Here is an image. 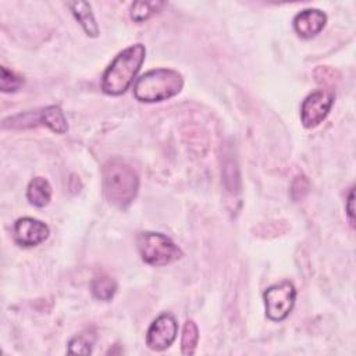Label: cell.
I'll use <instances>...</instances> for the list:
<instances>
[{"instance_id": "2e32d148", "label": "cell", "mask_w": 356, "mask_h": 356, "mask_svg": "<svg viewBox=\"0 0 356 356\" xmlns=\"http://www.w3.org/2000/svg\"><path fill=\"white\" fill-rule=\"evenodd\" d=\"M164 3L160 1H135L131 6V18L135 22H143L156 14Z\"/></svg>"}, {"instance_id": "e0dca14e", "label": "cell", "mask_w": 356, "mask_h": 356, "mask_svg": "<svg viewBox=\"0 0 356 356\" xmlns=\"http://www.w3.org/2000/svg\"><path fill=\"white\" fill-rule=\"evenodd\" d=\"M199 339V331L196 324L192 320H186L182 331V338H181V350L184 355H193L196 350Z\"/></svg>"}, {"instance_id": "7a4b0ae2", "label": "cell", "mask_w": 356, "mask_h": 356, "mask_svg": "<svg viewBox=\"0 0 356 356\" xmlns=\"http://www.w3.org/2000/svg\"><path fill=\"white\" fill-rule=\"evenodd\" d=\"M139 178L134 168L120 159H113L103 168V191L107 200L118 209L128 207L135 199Z\"/></svg>"}, {"instance_id": "8fae6325", "label": "cell", "mask_w": 356, "mask_h": 356, "mask_svg": "<svg viewBox=\"0 0 356 356\" xmlns=\"http://www.w3.org/2000/svg\"><path fill=\"white\" fill-rule=\"evenodd\" d=\"M26 197L31 204L36 207H44L51 199V186L47 179L35 177L26 189Z\"/></svg>"}, {"instance_id": "277c9868", "label": "cell", "mask_w": 356, "mask_h": 356, "mask_svg": "<svg viewBox=\"0 0 356 356\" xmlns=\"http://www.w3.org/2000/svg\"><path fill=\"white\" fill-rule=\"evenodd\" d=\"M138 252L142 260L150 266H167L181 259V249L164 234L140 232L136 238Z\"/></svg>"}, {"instance_id": "4fadbf2b", "label": "cell", "mask_w": 356, "mask_h": 356, "mask_svg": "<svg viewBox=\"0 0 356 356\" xmlns=\"http://www.w3.org/2000/svg\"><path fill=\"white\" fill-rule=\"evenodd\" d=\"M38 125H42L40 110L19 113V114L8 117L3 121V128H10V129H26V128H33Z\"/></svg>"}, {"instance_id": "5b68a950", "label": "cell", "mask_w": 356, "mask_h": 356, "mask_svg": "<svg viewBox=\"0 0 356 356\" xmlns=\"http://www.w3.org/2000/svg\"><path fill=\"white\" fill-rule=\"evenodd\" d=\"M295 298L296 289L289 281H282L267 288L263 293L267 317L273 321L284 320L293 309Z\"/></svg>"}, {"instance_id": "5bb4252c", "label": "cell", "mask_w": 356, "mask_h": 356, "mask_svg": "<svg viewBox=\"0 0 356 356\" xmlns=\"http://www.w3.org/2000/svg\"><path fill=\"white\" fill-rule=\"evenodd\" d=\"M90 289L96 299L108 302L113 299V296L117 292V282L113 278L106 275L96 277L90 284Z\"/></svg>"}, {"instance_id": "8992f818", "label": "cell", "mask_w": 356, "mask_h": 356, "mask_svg": "<svg viewBox=\"0 0 356 356\" xmlns=\"http://www.w3.org/2000/svg\"><path fill=\"white\" fill-rule=\"evenodd\" d=\"M334 103V93L328 89H318L310 93L302 103L300 120L303 127L314 128L328 115Z\"/></svg>"}, {"instance_id": "3957f363", "label": "cell", "mask_w": 356, "mask_h": 356, "mask_svg": "<svg viewBox=\"0 0 356 356\" xmlns=\"http://www.w3.org/2000/svg\"><path fill=\"white\" fill-rule=\"evenodd\" d=\"M184 79L178 71L157 68L139 76L134 86V95L139 102L154 103L167 100L181 92Z\"/></svg>"}, {"instance_id": "9a60e30c", "label": "cell", "mask_w": 356, "mask_h": 356, "mask_svg": "<svg viewBox=\"0 0 356 356\" xmlns=\"http://www.w3.org/2000/svg\"><path fill=\"white\" fill-rule=\"evenodd\" d=\"M95 334L92 331H85L74 337L68 343L70 355H89L95 343Z\"/></svg>"}, {"instance_id": "9c48e42d", "label": "cell", "mask_w": 356, "mask_h": 356, "mask_svg": "<svg viewBox=\"0 0 356 356\" xmlns=\"http://www.w3.org/2000/svg\"><path fill=\"white\" fill-rule=\"evenodd\" d=\"M327 22V15L317 8H306L293 18L295 32L305 39L320 33Z\"/></svg>"}, {"instance_id": "ac0fdd59", "label": "cell", "mask_w": 356, "mask_h": 356, "mask_svg": "<svg viewBox=\"0 0 356 356\" xmlns=\"http://www.w3.org/2000/svg\"><path fill=\"white\" fill-rule=\"evenodd\" d=\"M0 89L4 93L17 92L24 85V78L21 75H17L15 72L7 70L4 65L0 68Z\"/></svg>"}, {"instance_id": "30bf717a", "label": "cell", "mask_w": 356, "mask_h": 356, "mask_svg": "<svg viewBox=\"0 0 356 356\" xmlns=\"http://www.w3.org/2000/svg\"><path fill=\"white\" fill-rule=\"evenodd\" d=\"M68 7L71 8L74 17L81 24L86 35L96 38L99 35V26L96 24L95 15L92 13V7L88 1H71L68 3Z\"/></svg>"}, {"instance_id": "6da1fadb", "label": "cell", "mask_w": 356, "mask_h": 356, "mask_svg": "<svg viewBox=\"0 0 356 356\" xmlns=\"http://www.w3.org/2000/svg\"><path fill=\"white\" fill-rule=\"evenodd\" d=\"M145 46L142 43L132 44L120 51L102 76V89L110 96L122 95L145 61Z\"/></svg>"}, {"instance_id": "7c38bea8", "label": "cell", "mask_w": 356, "mask_h": 356, "mask_svg": "<svg viewBox=\"0 0 356 356\" xmlns=\"http://www.w3.org/2000/svg\"><path fill=\"white\" fill-rule=\"evenodd\" d=\"M42 125H46L56 134H65L68 129L64 113L58 106H47L40 110Z\"/></svg>"}, {"instance_id": "ffe728a7", "label": "cell", "mask_w": 356, "mask_h": 356, "mask_svg": "<svg viewBox=\"0 0 356 356\" xmlns=\"http://www.w3.org/2000/svg\"><path fill=\"white\" fill-rule=\"evenodd\" d=\"M353 197H355V195H353V188H350V191H349V196H348V199H346V213H348V218H349V222H350V225L353 227Z\"/></svg>"}, {"instance_id": "ba28073f", "label": "cell", "mask_w": 356, "mask_h": 356, "mask_svg": "<svg viewBox=\"0 0 356 356\" xmlns=\"http://www.w3.org/2000/svg\"><path fill=\"white\" fill-rule=\"evenodd\" d=\"M49 236V227L32 217H22L14 222V239L18 245L31 248L44 242Z\"/></svg>"}, {"instance_id": "52a82bcc", "label": "cell", "mask_w": 356, "mask_h": 356, "mask_svg": "<svg viewBox=\"0 0 356 356\" xmlns=\"http://www.w3.org/2000/svg\"><path fill=\"white\" fill-rule=\"evenodd\" d=\"M178 323L177 320L165 313L159 316L149 327L146 332V345L152 350H164L172 345L177 338Z\"/></svg>"}, {"instance_id": "d6986e66", "label": "cell", "mask_w": 356, "mask_h": 356, "mask_svg": "<svg viewBox=\"0 0 356 356\" xmlns=\"http://www.w3.org/2000/svg\"><path fill=\"white\" fill-rule=\"evenodd\" d=\"M309 189V182L307 179L303 177V175H298L295 178V181L292 182V189H291V193H292V197L295 200L298 199H302L305 196V193L307 192Z\"/></svg>"}]
</instances>
